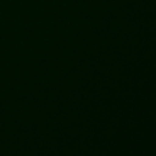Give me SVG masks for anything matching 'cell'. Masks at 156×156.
<instances>
[]
</instances>
